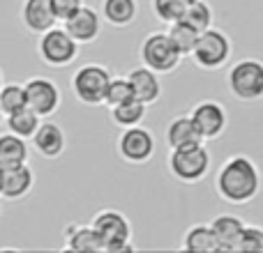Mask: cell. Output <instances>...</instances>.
Listing matches in <instances>:
<instances>
[{"label": "cell", "mask_w": 263, "mask_h": 253, "mask_svg": "<svg viewBox=\"0 0 263 253\" xmlns=\"http://www.w3.org/2000/svg\"><path fill=\"white\" fill-rule=\"evenodd\" d=\"M215 191L224 203L247 205L261 191V171L247 154H233L222 163L215 177Z\"/></svg>", "instance_id": "6da1fadb"}, {"label": "cell", "mask_w": 263, "mask_h": 253, "mask_svg": "<svg viewBox=\"0 0 263 253\" xmlns=\"http://www.w3.org/2000/svg\"><path fill=\"white\" fill-rule=\"evenodd\" d=\"M168 173L173 175V180L182 182V184H199L201 180H205L213 166V157L210 150L203 143L190 145V147H178L168 150L166 157Z\"/></svg>", "instance_id": "7a4b0ae2"}, {"label": "cell", "mask_w": 263, "mask_h": 253, "mask_svg": "<svg viewBox=\"0 0 263 253\" xmlns=\"http://www.w3.org/2000/svg\"><path fill=\"white\" fill-rule=\"evenodd\" d=\"M90 226L95 228L97 237L102 240V249L106 253H125L134 251L132 244V223L118 209H102L92 217Z\"/></svg>", "instance_id": "3957f363"}, {"label": "cell", "mask_w": 263, "mask_h": 253, "mask_svg": "<svg viewBox=\"0 0 263 253\" xmlns=\"http://www.w3.org/2000/svg\"><path fill=\"white\" fill-rule=\"evenodd\" d=\"M231 53V37L219 28H208V30L199 32V39H196L194 51H192V60L203 72H217V69L229 65Z\"/></svg>", "instance_id": "277c9868"}, {"label": "cell", "mask_w": 263, "mask_h": 253, "mask_svg": "<svg viewBox=\"0 0 263 253\" xmlns=\"http://www.w3.org/2000/svg\"><path fill=\"white\" fill-rule=\"evenodd\" d=\"M227 86L231 95L240 101H261L263 99V62L256 58H242L229 67Z\"/></svg>", "instance_id": "5b68a950"}, {"label": "cell", "mask_w": 263, "mask_h": 253, "mask_svg": "<svg viewBox=\"0 0 263 253\" xmlns=\"http://www.w3.org/2000/svg\"><path fill=\"white\" fill-rule=\"evenodd\" d=\"M111 81V72L100 62H88L83 67H79L69 78L72 92L77 97V101H81L83 106H102L104 104L106 88Z\"/></svg>", "instance_id": "8992f818"}, {"label": "cell", "mask_w": 263, "mask_h": 253, "mask_svg": "<svg viewBox=\"0 0 263 253\" xmlns=\"http://www.w3.org/2000/svg\"><path fill=\"white\" fill-rule=\"evenodd\" d=\"M37 53H40L44 65H49L53 69H63V67H69L79 58V41L65 28L53 26L40 35Z\"/></svg>", "instance_id": "52a82bcc"}, {"label": "cell", "mask_w": 263, "mask_h": 253, "mask_svg": "<svg viewBox=\"0 0 263 253\" xmlns=\"http://www.w3.org/2000/svg\"><path fill=\"white\" fill-rule=\"evenodd\" d=\"M141 65H145L148 69L157 74H171L180 67L182 55L178 53V49L173 46V41L168 39V32H150L143 41H141Z\"/></svg>", "instance_id": "ba28073f"}, {"label": "cell", "mask_w": 263, "mask_h": 253, "mask_svg": "<svg viewBox=\"0 0 263 253\" xmlns=\"http://www.w3.org/2000/svg\"><path fill=\"white\" fill-rule=\"evenodd\" d=\"M116 150H118L120 159H123L125 163L141 166V163H148L150 159L155 157V152H157V140H155L150 129L136 124V126H127V129L120 131L118 140H116Z\"/></svg>", "instance_id": "9c48e42d"}, {"label": "cell", "mask_w": 263, "mask_h": 253, "mask_svg": "<svg viewBox=\"0 0 263 253\" xmlns=\"http://www.w3.org/2000/svg\"><path fill=\"white\" fill-rule=\"evenodd\" d=\"M23 90H26V106L35 111L42 120L55 115L63 104L58 83L46 76H30L23 83Z\"/></svg>", "instance_id": "30bf717a"}, {"label": "cell", "mask_w": 263, "mask_h": 253, "mask_svg": "<svg viewBox=\"0 0 263 253\" xmlns=\"http://www.w3.org/2000/svg\"><path fill=\"white\" fill-rule=\"evenodd\" d=\"M190 118L194 120L196 129L201 131L203 140H215L227 131L229 126V113L224 109V104L215 99H203L192 109Z\"/></svg>", "instance_id": "8fae6325"}, {"label": "cell", "mask_w": 263, "mask_h": 253, "mask_svg": "<svg viewBox=\"0 0 263 253\" xmlns=\"http://www.w3.org/2000/svg\"><path fill=\"white\" fill-rule=\"evenodd\" d=\"M35 189V171L28 163L0 168V198L3 200H23Z\"/></svg>", "instance_id": "7c38bea8"}, {"label": "cell", "mask_w": 263, "mask_h": 253, "mask_svg": "<svg viewBox=\"0 0 263 253\" xmlns=\"http://www.w3.org/2000/svg\"><path fill=\"white\" fill-rule=\"evenodd\" d=\"M63 28L79 41V46L92 44L102 32V14L90 5H81L77 14L63 21Z\"/></svg>", "instance_id": "4fadbf2b"}, {"label": "cell", "mask_w": 263, "mask_h": 253, "mask_svg": "<svg viewBox=\"0 0 263 253\" xmlns=\"http://www.w3.org/2000/svg\"><path fill=\"white\" fill-rule=\"evenodd\" d=\"M32 147H35V152L40 154V157L44 159H58L63 157L65 147H67V136H65L63 126L55 124V122H40L37 126V131L32 134L30 138Z\"/></svg>", "instance_id": "5bb4252c"}, {"label": "cell", "mask_w": 263, "mask_h": 253, "mask_svg": "<svg viewBox=\"0 0 263 253\" xmlns=\"http://www.w3.org/2000/svg\"><path fill=\"white\" fill-rule=\"evenodd\" d=\"M21 23L30 35L40 37L49 28L58 23L53 9H51V0H23L21 5Z\"/></svg>", "instance_id": "9a60e30c"}, {"label": "cell", "mask_w": 263, "mask_h": 253, "mask_svg": "<svg viewBox=\"0 0 263 253\" xmlns=\"http://www.w3.org/2000/svg\"><path fill=\"white\" fill-rule=\"evenodd\" d=\"M127 81L132 86V92H134V99L143 101L145 106L157 104L159 97H162V81H159V74L148 69L145 65L141 67H134L127 74Z\"/></svg>", "instance_id": "2e32d148"}, {"label": "cell", "mask_w": 263, "mask_h": 253, "mask_svg": "<svg viewBox=\"0 0 263 253\" xmlns=\"http://www.w3.org/2000/svg\"><path fill=\"white\" fill-rule=\"evenodd\" d=\"M164 138H166L168 150H178V147H190V145H199L205 143L201 131L196 129L194 120L190 115H178L171 122L166 124V131H164Z\"/></svg>", "instance_id": "e0dca14e"}, {"label": "cell", "mask_w": 263, "mask_h": 253, "mask_svg": "<svg viewBox=\"0 0 263 253\" xmlns=\"http://www.w3.org/2000/svg\"><path fill=\"white\" fill-rule=\"evenodd\" d=\"M210 228L215 233V240L219 244V251H238V242L242 235V219H238L236 214H219L210 221Z\"/></svg>", "instance_id": "ac0fdd59"}, {"label": "cell", "mask_w": 263, "mask_h": 253, "mask_svg": "<svg viewBox=\"0 0 263 253\" xmlns=\"http://www.w3.org/2000/svg\"><path fill=\"white\" fill-rule=\"evenodd\" d=\"M102 21L114 28H129L139 16V0H102Z\"/></svg>", "instance_id": "d6986e66"}, {"label": "cell", "mask_w": 263, "mask_h": 253, "mask_svg": "<svg viewBox=\"0 0 263 253\" xmlns=\"http://www.w3.org/2000/svg\"><path fill=\"white\" fill-rule=\"evenodd\" d=\"M65 249L69 251H79V253H100L102 249V240L97 237L95 228L88 226H67L65 228Z\"/></svg>", "instance_id": "ffe728a7"}, {"label": "cell", "mask_w": 263, "mask_h": 253, "mask_svg": "<svg viewBox=\"0 0 263 253\" xmlns=\"http://www.w3.org/2000/svg\"><path fill=\"white\" fill-rule=\"evenodd\" d=\"M28 159H30V147H28L26 138L12 134V131L0 134V168L28 163Z\"/></svg>", "instance_id": "44dd1931"}, {"label": "cell", "mask_w": 263, "mask_h": 253, "mask_svg": "<svg viewBox=\"0 0 263 253\" xmlns=\"http://www.w3.org/2000/svg\"><path fill=\"white\" fill-rule=\"evenodd\" d=\"M182 249L196 253H217L219 244L215 240L210 223H196V226L187 228L185 235H182Z\"/></svg>", "instance_id": "7402d4cb"}, {"label": "cell", "mask_w": 263, "mask_h": 253, "mask_svg": "<svg viewBox=\"0 0 263 253\" xmlns=\"http://www.w3.org/2000/svg\"><path fill=\"white\" fill-rule=\"evenodd\" d=\"M42 118L35 113L32 109H28V106H23V109L14 111V113L5 115V126H7V131H12V134L21 136V138L30 140L32 134L37 131V126H40Z\"/></svg>", "instance_id": "603a6c76"}, {"label": "cell", "mask_w": 263, "mask_h": 253, "mask_svg": "<svg viewBox=\"0 0 263 253\" xmlns=\"http://www.w3.org/2000/svg\"><path fill=\"white\" fill-rule=\"evenodd\" d=\"M111 111V122L120 129H127V126H136L145 120V113H148V106L139 99H129L125 104L114 106Z\"/></svg>", "instance_id": "cb8c5ba5"}, {"label": "cell", "mask_w": 263, "mask_h": 253, "mask_svg": "<svg viewBox=\"0 0 263 253\" xmlns=\"http://www.w3.org/2000/svg\"><path fill=\"white\" fill-rule=\"evenodd\" d=\"M166 32H168V39L173 41V46L178 49V53H180L182 58H185V55H192L196 39H199V30H194L190 23H185L180 18V21H176V23H168Z\"/></svg>", "instance_id": "d4e9b609"}, {"label": "cell", "mask_w": 263, "mask_h": 253, "mask_svg": "<svg viewBox=\"0 0 263 253\" xmlns=\"http://www.w3.org/2000/svg\"><path fill=\"white\" fill-rule=\"evenodd\" d=\"M213 7H210L205 0H194V3H187L185 7V14H182V21L190 23L194 30L203 32L208 28H213Z\"/></svg>", "instance_id": "484cf974"}, {"label": "cell", "mask_w": 263, "mask_h": 253, "mask_svg": "<svg viewBox=\"0 0 263 253\" xmlns=\"http://www.w3.org/2000/svg\"><path fill=\"white\" fill-rule=\"evenodd\" d=\"M23 106H26L23 83H3V88H0V111H3V115L14 113Z\"/></svg>", "instance_id": "4316f807"}, {"label": "cell", "mask_w": 263, "mask_h": 253, "mask_svg": "<svg viewBox=\"0 0 263 253\" xmlns=\"http://www.w3.org/2000/svg\"><path fill=\"white\" fill-rule=\"evenodd\" d=\"M129 99H134V92H132L127 76H111L106 95H104V106L114 109V106L125 104V101H129Z\"/></svg>", "instance_id": "83f0119b"}, {"label": "cell", "mask_w": 263, "mask_h": 253, "mask_svg": "<svg viewBox=\"0 0 263 253\" xmlns=\"http://www.w3.org/2000/svg\"><path fill=\"white\" fill-rule=\"evenodd\" d=\"M185 0H150V9L162 23H176L185 14Z\"/></svg>", "instance_id": "f1b7e54d"}, {"label": "cell", "mask_w": 263, "mask_h": 253, "mask_svg": "<svg viewBox=\"0 0 263 253\" xmlns=\"http://www.w3.org/2000/svg\"><path fill=\"white\" fill-rule=\"evenodd\" d=\"M238 251L242 253H261L263 251V228L259 226H245L242 228Z\"/></svg>", "instance_id": "f546056e"}, {"label": "cell", "mask_w": 263, "mask_h": 253, "mask_svg": "<svg viewBox=\"0 0 263 253\" xmlns=\"http://www.w3.org/2000/svg\"><path fill=\"white\" fill-rule=\"evenodd\" d=\"M81 5H83V0H51V9H53L55 18L60 23L67 21L72 14H77Z\"/></svg>", "instance_id": "4dcf8cb0"}, {"label": "cell", "mask_w": 263, "mask_h": 253, "mask_svg": "<svg viewBox=\"0 0 263 253\" xmlns=\"http://www.w3.org/2000/svg\"><path fill=\"white\" fill-rule=\"evenodd\" d=\"M3 83H5V78H3V69H0V88H3Z\"/></svg>", "instance_id": "1f68e13d"}, {"label": "cell", "mask_w": 263, "mask_h": 253, "mask_svg": "<svg viewBox=\"0 0 263 253\" xmlns=\"http://www.w3.org/2000/svg\"><path fill=\"white\" fill-rule=\"evenodd\" d=\"M5 122V115H3V111H0V124H3Z\"/></svg>", "instance_id": "d6a6232c"}, {"label": "cell", "mask_w": 263, "mask_h": 253, "mask_svg": "<svg viewBox=\"0 0 263 253\" xmlns=\"http://www.w3.org/2000/svg\"><path fill=\"white\" fill-rule=\"evenodd\" d=\"M185 3H194V0H185Z\"/></svg>", "instance_id": "836d02e7"}]
</instances>
